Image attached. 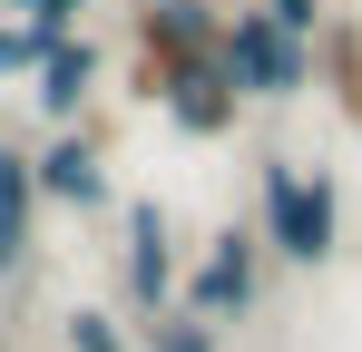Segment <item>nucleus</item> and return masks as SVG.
<instances>
[{
	"instance_id": "20e7f679",
	"label": "nucleus",
	"mask_w": 362,
	"mask_h": 352,
	"mask_svg": "<svg viewBox=\"0 0 362 352\" xmlns=\"http://www.w3.org/2000/svg\"><path fill=\"white\" fill-rule=\"evenodd\" d=\"M255 303H264V235L255 225H216L206 254L186 264V284H177V313H196V323H245Z\"/></svg>"
},
{
	"instance_id": "1a4fd4ad",
	"label": "nucleus",
	"mask_w": 362,
	"mask_h": 352,
	"mask_svg": "<svg viewBox=\"0 0 362 352\" xmlns=\"http://www.w3.org/2000/svg\"><path fill=\"white\" fill-rule=\"evenodd\" d=\"M0 225L40 235V167H30V147H10V137H0Z\"/></svg>"
},
{
	"instance_id": "9d476101",
	"label": "nucleus",
	"mask_w": 362,
	"mask_h": 352,
	"mask_svg": "<svg viewBox=\"0 0 362 352\" xmlns=\"http://www.w3.org/2000/svg\"><path fill=\"white\" fill-rule=\"evenodd\" d=\"M59 343H69V352H127V333H118V313L69 303V313H59Z\"/></svg>"
},
{
	"instance_id": "0eeeda50",
	"label": "nucleus",
	"mask_w": 362,
	"mask_h": 352,
	"mask_svg": "<svg viewBox=\"0 0 362 352\" xmlns=\"http://www.w3.org/2000/svg\"><path fill=\"white\" fill-rule=\"evenodd\" d=\"M167 127L177 137H196V147H216V137H235V117H245V98H235V78H226V59H206V69H186L177 88H167Z\"/></svg>"
},
{
	"instance_id": "7ed1b4c3",
	"label": "nucleus",
	"mask_w": 362,
	"mask_h": 352,
	"mask_svg": "<svg viewBox=\"0 0 362 352\" xmlns=\"http://www.w3.org/2000/svg\"><path fill=\"white\" fill-rule=\"evenodd\" d=\"M216 59H226V78H235V98H245V108H294L303 88H323V59H313V40L274 30L255 0H235V10H226V40H216Z\"/></svg>"
},
{
	"instance_id": "9b49d317",
	"label": "nucleus",
	"mask_w": 362,
	"mask_h": 352,
	"mask_svg": "<svg viewBox=\"0 0 362 352\" xmlns=\"http://www.w3.org/2000/svg\"><path fill=\"white\" fill-rule=\"evenodd\" d=\"M59 49L49 30H30V20H0V78H40V59Z\"/></svg>"
},
{
	"instance_id": "ddd939ff",
	"label": "nucleus",
	"mask_w": 362,
	"mask_h": 352,
	"mask_svg": "<svg viewBox=\"0 0 362 352\" xmlns=\"http://www.w3.org/2000/svg\"><path fill=\"white\" fill-rule=\"evenodd\" d=\"M0 10H10V20H30V30H49V40H69L88 0H0Z\"/></svg>"
},
{
	"instance_id": "f257e3e1",
	"label": "nucleus",
	"mask_w": 362,
	"mask_h": 352,
	"mask_svg": "<svg viewBox=\"0 0 362 352\" xmlns=\"http://www.w3.org/2000/svg\"><path fill=\"white\" fill-rule=\"evenodd\" d=\"M255 235H264L274 264L323 274V264L343 254V186H333V167L264 157V176H255Z\"/></svg>"
},
{
	"instance_id": "39448f33",
	"label": "nucleus",
	"mask_w": 362,
	"mask_h": 352,
	"mask_svg": "<svg viewBox=\"0 0 362 352\" xmlns=\"http://www.w3.org/2000/svg\"><path fill=\"white\" fill-rule=\"evenodd\" d=\"M118 225H127V245H118V284H127V313H177V284H186V264H177V235H167V206L157 196H127L118 206Z\"/></svg>"
},
{
	"instance_id": "423d86ee",
	"label": "nucleus",
	"mask_w": 362,
	"mask_h": 352,
	"mask_svg": "<svg viewBox=\"0 0 362 352\" xmlns=\"http://www.w3.org/2000/svg\"><path fill=\"white\" fill-rule=\"evenodd\" d=\"M40 167V206H69V216H98L118 186H108V157H98V137L88 127H49V147L30 157Z\"/></svg>"
},
{
	"instance_id": "4468645a",
	"label": "nucleus",
	"mask_w": 362,
	"mask_h": 352,
	"mask_svg": "<svg viewBox=\"0 0 362 352\" xmlns=\"http://www.w3.org/2000/svg\"><path fill=\"white\" fill-rule=\"evenodd\" d=\"M255 10H264L274 30H294V40H323V20H333L323 0H255Z\"/></svg>"
},
{
	"instance_id": "6e6552de",
	"label": "nucleus",
	"mask_w": 362,
	"mask_h": 352,
	"mask_svg": "<svg viewBox=\"0 0 362 352\" xmlns=\"http://www.w3.org/2000/svg\"><path fill=\"white\" fill-rule=\"evenodd\" d=\"M88 88H98V49H88V30H69L59 49L40 59V88H30V98H40V117H49V127H78Z\"/></svg>"
},
{
	"instance_id": "f8f14e48",
	"label": "nucleus",
	"mask_w": 362,
	"mask_h": 352,
	"mask_svg": "<svg viewBox=\"0 0 362 352\" xmlns=\"http://www.w3.org/2000/svg\"><path fill=\"white\" fill-rule=\"evenodd\" d=\"M147 352H226V343H216V323H196V313H157V323H147Z\"/></svg>"
},
{
	"instance_id": "f03ea898",
	"label": "nucleus",
	"mask_w": 362,
	"mask_h": 352,
	"mask_svg": "<svg viewBox=\"0 0 362 352\" xmlns=\"http://www.w3.org/2000/svg\"><path fill=\"white\" fill-rule=\"evenodd\" d=\"M226 40V0H137L127 10V88L147 98V108H167V88H177L186 69H206Z\"/></svg>"
}]
</instances>
